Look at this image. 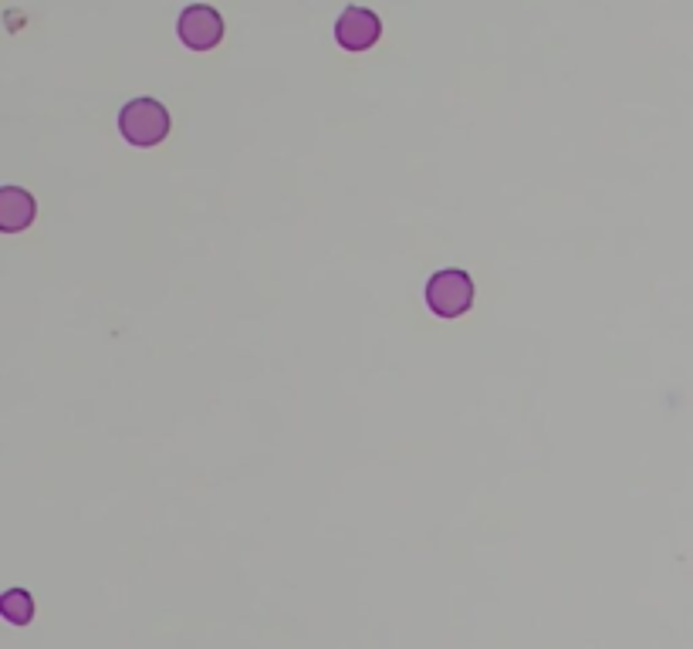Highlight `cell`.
<instances>
[{
	"label": "cell",
	"instance_id": "3957f363",
	"mask_svg": "<svg viewBox=\"0 0 693 649\" xmlns=\"http://www.w3.org/2000/svg\"><path fill=\"white\" fill-rule=\"evenodd\" d=\"M176 34L190 51H210L224 38V17L207 4H193L176 21Z\"/></svg>",
	"mask_w": 693,
	"mask_h": 649
},
{
	"label": "cell",
	"instance_id": "6da1fadb",
	"mask_svg": "<svg viewBox=\"0 0 693 649\" xmlns=\"http://www.w3.org/2000/svg\"><path fill=\"white\" fill-rule=\"evenodd\" d=\"M119 132L132 146H159L170 136V112L156 99H132L126 109L119 112Z\"/></svg>",
	"mask_w": 693,
	"mask_h": 649
},
{
	"label": "cell",
	"instance_id": "5b68a950",
	"mask_svg": "<svg viewBox=\"0 0 693 649\" xmlns=\"http://www.w3.org/2000/svg\"><path fill=\"white\" fill-rule=\"evenodd\" d=\"M34 213H38V207H34V197L28 190H21V186L0 190V230L4 234H17V230L31 227Z\"/></svg>",
	"mask_w": 693,
	"mask_h": 649
},
{
	"label": "cell",
	"instance_id": "8992f818",
	"mask_svg": "<svg viewBox=\"0 0 693 649\" xmlns=\"http://www.w3.org/2000/svg\"><path fill=\"white\" fill-rule=\"evenodd\" d=\"M0 612H4L7 622H14V626H28L31 616H34V599L31 592L24 589H11L0 599Z\"/></svg>",
	"mask_w": 693,
	"mask_h": 649
},
{
	"label": "cell",
	"instance_id": "7a4b0ae2",
	"mask_svg": "<svg viewBox=\"0 0 693 649\" xmlns=\"http://www.w3.org/2000/svg\"><path fill=\"white\" fill-rule=\"evenodd\" d=\"M426 305L437 311L440 318H460L464 311H470V305H474V281H470V274L460 268L437 271L430 284H426Z\"/></svg>",
	"mask_w": 693,
	"mask_h": 649
},
{
	"label": "cell",
	"instance_id": "277c9868",
	"mask_svg": "<svg viewBox=\"0 0 693 649\" xmlns=\"http://www.w3.org/2000/svg\"><path fill=\"white\" fill-rule=\"evenodd\" d=\"M379 34H382V21L369 7H345L342 17L335 21V41L345 51H366L379 41Z\"/></svg>",
	"mask_w": 693,
	"mask_h": 649
}]
</instances>
